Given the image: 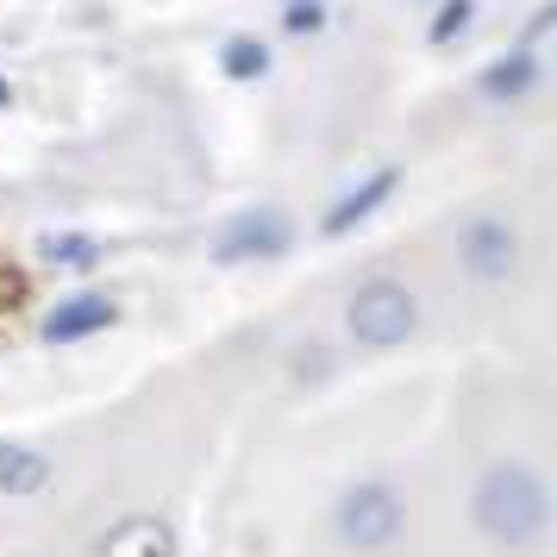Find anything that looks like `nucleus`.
Returning a JSON list of instances; mask_svg holds the SVG:
<instances>
[{
    "mask_svg": "<svg viewBox=\"0 0 557 557\" xmlns=\"http://www.w3.org/2000/svg\"><path fill=\"white\" fill-rule=\"evenodd\" d=\"M45 482H51V457L0 438V495H38Z\"/></svg>",
    "mask_w": 557,
    "mask_h": 557,
    "instance_id": "nucleus-9",
    "label": "nucleus"
},
{
    "mask_svg": "<svg viewBox=\"0 0 557 557\" xmlns=\"http://www.w3.org/2000/svg\"><path fill=\"white\" fill-rule=\"evenodd\" d=\"M345 326H351L357 345L395 351V345H407L420 332V301H413V288L401 276H370L351 295V307H345Z\"/></svg>",
    "mask_w": 557,
    "mask_h": 557,
    "instance_id": "nucleus-3",
    "label": "nucleus"
},
{
    "mask_svg": "<svg viewBox=\"0 0 557 557\" xmlns=\"http://www.w3.org/2000/svg\"><path fill=\"white\" fill-rule=\"evenodd\" d=\"M545 32H552V7H539V13H532L527 38H520V51H532V45H539V38H545Z\"/></svg>",
    "mask_w": 557,
    "mask_h": 557,
    "instance_id": "nucleus-15",
    "label": "nucleus"
},
{
    "mask_svg": "<svg viewBox=\"0 0 557 557\" xmlns=\"http://www.w3.org/2000/svg\"><path fill=\"white\" fill-rule=\"evenodd\" d=\"M470 20H476V0H438V13H432V26H426V45H451V38H463Z\"/></svg>",
    "mask_w": 557,
    "mask_h": 557,
    "instance_id": "nucleus-13",
    "label": "nucleus"
},
{
    "mask_svg": "<svg viewBox=\"0 0 557 557\" xmlns=\"http://www.w3.org/2000/svg\"><path fill=\"white\" fill-rule=\"evenodd\" d=\"M220 70H226L232 82H257L270 70V45L251 38V32H238V38H226V51H220Z\"/></svg>",
    "mask_w": 557,
    "mask_h": 557,
    "instance_id": "nucleus-12",
    "label": "nucleus"
},
{
    "mask_svg": "<svg viewBox=\"0 0 557 557\" xmlns=\"http://www.w3.org/2000/svg\"><path fill=\"white\" fill-rule=\"evenodd\" d=\"M407 527V502L395 482L382 476H363L351 482L338 507H332V532H338V545H351V552H388Z\"/></svg>",
    "mask_w": 557,
    "mask_h": 557,
    "instance_id": "nucleus-2",
    "label": "nucleus"
},
{
    "mask_svg": "<svg viewBox=\"0 0 557 557\" xmlns=\"http://www.w3.org/2000/svg\"><path fill=\"white\" fill-rule=\"evenodd\" d=\"M288 220L270 213V207H251V213H238L220 238H213V263H257V257H282L288 251Z\"/></svg>",
    "mask_w": 557,
    "mask_h": 557,
    "instance_id": "nucleus-5",
    "label": "nucleus"
},
{
    "mask_svg": "<svg viewBox=\"0 0 557 557\" xmlns=\"http://www.w3.org/2000/svg\"><path fill=\"white\" fill-rule=\"evenodd\" d=\"M101 557H176V532L163 527L157 513H132L107 532Z\"/></svg>",
    "mask_w": 557,
    "mask_h": 557,
    "instance_id": "nucleus-8",
    "label": "nucleus"
},
{
    "mask_svg": "<svg viewBox=\"0 0 557 557\" xmlns=\"http://www.w3.org/2000/svg\"><path fill=\"white\" fill-rule=\"evenodd\" d=\"M457 263L482 282H502L520 263V238H513V226H507L502 213H470L457 226Z\"/></svg>",
    "mask_w": 557,
    "mask_h": 557,
    "instance_id": "nucleus-4",
    "label": "nucleus"
},
{
    "mask_svg": "<svg viewBox=\"0 0 557 557\" xmlns=\"http://www.w3.org/2000/svg\"><path fill=\"white\" fill-rule=\"evenodd\" d=\"M113 320H120L113 295H70V301H57L51 313L38 320V338H45V345H76L88 332H107Z\"/></svg>",
    "mask_w": 557,
    "mask_h": 557,
    "instance_id": "nucleus-6",
    "label": "nucleus"
},
{
    "mask_svg": "<svg viewBox=\"0 0 557 557\" xmlns=\"http://www.w3.org/2000/svg\"><path fill=\"white\" fill-rule=\"evenodd\" d=\"M395 188H401V163H382L376 176H363L351 195H345V201H332V213L320 220V232H326V238H345V232H357L382 201H388V195H395Z\"/></svg>",
    "mask_w": 557,
    "mask_h": 557,
    "instance_id": "nucleus-7",
    "label": "nucleus"
},
{
    "mask_svg": "<svg viewBox=\"0 0 557 557\" xmlns=\"http://www.w3.org/2000/svg\"><path fill=\"white\" fill-rule=\"evenodd\" d=\"M532 82H539V57L507 51L502 63L482 70V95H488V101H520V95H532Z\"/></svg>",
    "mask_w": 557,
    "mask_h": 557,
    "instance_id": "nucleus-10",
    "label": "nucleus"
},
{
    "mask_svg": "<svg viewBox=\"0 0 557 557\" xmlns=\"http://www.w3.org/2000/svg\"><path fill=\"white\" fill-rule=\"evenodd\" d=\"M38 257L51 270H95L101 263V238H88V232H45L38 238Z\"/></svg>",
    "mask_w": 557,
    "mask_h": 557,
    "instance_id": "nucleus-11",
    "label": "nucleus"
},
{
    "mask_svg": "<svg viewBox=\"0 0 557 557\" xmlns=\"http://www.w3.org/2000/svg\"><path fill=\"white\" fill-rule=\"evenodd\" d=\"M0 107H13V82L0 76Z\"/></svg>",
    "mask_w": 557,
    "mask_h": 557,
    "instance_id": "nucleus-16",
    "label": "nucleus"
},
{
    "mask_svg": "<svg viewBox=\"0 0 557 557\" xmlns=\"http://www.w3.org/2000/svg\"><path fill=\"white\" fill-rule=\"evenodd\" d=\"M470 513H476V527L495 539V545H532L539 532H545V513H552V495H545V482L532 476L527 463H488L476 482V495H470Z\"/></svg>",
    "mask_w": 557,
    "mask_h": 557,
    "instance_id": "nucleus-1",
    "label": "nucleus"
},
{
    "mask_svg": "<svg viewBox=\"0 0 557 557\" xmlns=\"http://www.w3.org/2000/svg\"><path fill=\"white\" fill-rule=\"evenodd\" d=\"M326 26V0H288V13H282V32H295V38H307V32Z\"/></svg>",
    "mask_w": 557,
    "mask_h": 557,
    "instance_id": "nucleus-14",
    "label": "nucleus"
}]
</instances>
